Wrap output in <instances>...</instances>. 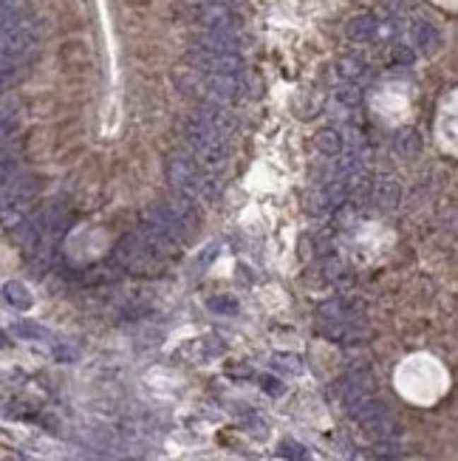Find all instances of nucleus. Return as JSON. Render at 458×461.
I'll return each mask as SVG.
<instances>
[{"label":"nucleus","instance_id":"dca6fc26","mask_svg":"<svg viewBox=\"0 0 458 461\" xmlns=\"http://www.w3.org/2000/svg\"><path fill=\"white\" fill-rule=\"evenodd\" d=\"M277 455L286 458V461H311L308 450H305L300 441H291V438H283V441L277 444Z\"/></svg>","mask_w":458,"mask_h":461},{"label":"nucleus","instance_id":"5701e85b","mask_svg":"<svg viewBox=\"0 0 458 461\" xmlns=\"http://www.w3.org/2000/svg\"><path fill=\"white\" fill-rule=\"evenodd\" d=\"M260 387H263L269 396H280V393H283L280 379H277V376H269V373H263V376H260Z\"/></svg>","mask_w":458,"mask_h":461},{"label":"nucleus","instance_id":"cd10ccee","mask_svg":"<svg viewBox=\"0 0 458 461\" xmlns=\"http://www.w3.org/2000/svg\"><path fill=\"white\" fill-rule=\"evenodd\" d=\"M0 345H6V334L3 331H0Z\"/></svg>","mask_w":458,"mask_h":461},{"label":"nucleus","instance_id":"ddd939ff","mask_svg":"<svg viewBox=\"0 0 458 461\" xmlns=\"http://www.w3.org/2000/svg\"><path fill=\"white\" fill-rule=\"evenodd\" d=\"M336 74L345 79V82H356L362 74H365V59L359 54H342L336 59Z\"/></svg>","mask_w":458,"mask_h":461},{"label":"nucleus","instance_id":"4468645a","mask_svg":"<svg viewBox=\"0 0 458 461\" xmlns=\"http://www.w3.org/2000/svg\"><path fill=\"white\" fill-rule=\"evenodd\" d=\"M3 297L14 305V308H20V311H25V308H31V303H34V297H31V291L20 283V280H8L6 286H3Z\"/></svg>","mask_w":458,"mask_h":461},{"label":"nucleus","instance_id":"9d476101","mask_svg":"<svg viewBox=\"0 0 458 461\" xmlns=\"http://www.w3.org/2000/svg\"><path fill=\"white\" fill-rule=\"evenodd\" d=\"M311 144H314V150H317L319 156H328V158H334V156L342 153V136H339V130H334V127H319V130L314 133Z\"/></svg>","mask_w":458,"mask_h":461},{"label":"nucleus","instance_id":"f257e3e1","mask_svg":"<svg viewBox=\"0 0 458 461\" xmlns=\"http://www.w3.org/2000/svg\"><path fill=\"white\" fill-rule=\"evenodd\" d=\"M116 255H119V260L124 263V269H130V272H136V274H150V272H155V269H158V260H161V252H158L150 240H144L141 235H127V238L119 243Z\"/></svg>","mask_w":458,"mask_h":461},{"label":"nucleus","instance_id":"412c9836","mask_svg":"<svg viewBox=\"0 0 458 461\" xmlns=\"http://www.w3.org/2000/svg\"><path fill=\"white\" fill-rule=\"evenodd\" d=\"M14 170H17V158H14L8 150L0 147V184L11 181V178H14Z\"/></svg>","mask_w":458,"mask_h":461},{"label":"nucleus","instance_id":"7ed1b4c3","mask_svg":"<svg viewBox=\"0 0 458 461\" xmlns=\"http://www.w3.org/2000/svg\"><path fill=\"white\" fill-rule=\"evenodd\" d=\"M164 170H167V181L172 184V189H178L181 195L187 198H195L204 192V181H201V173L195 167V161L184 153H172L167 156L164 161Z\"/></svg>","mask_w":458,"mask_h":461},{"label":"nucleus","instance_id":"39448f33","mask_svg":"<svg viewBox=\"0 0 458 461\" xmlns=\"http://www.w3.org/2000/svg\"><path fill=\"white\" fill-rule=\"evenodd\" d=\"M34 40H37V28H34V23L25 20V17H20L17 23H11L8 28L0 31V57L14 59V57L25 54V51L34 45Z\"/></svg>","mask_w":458,"mask_h":461},{"label":"nucleus","instance_id":"b1692460","mask_svg":"<svg viewBox=\"0 0 458 461\" xmlns=\"http://www.w3.org/2000/svg\"><path fill=\"white\" fill-rule=\"evenodd\" d=\"M218 252H221V243H209V246L201 252V257H198V266H195V269H198V272H201V269H206V266H209V260H212Z\"/></svg>","mask_w":458,"mask_h":461},{"label":"nucleus","instance_id":"f03ea898","mask_svg":"<svg viewBox=\"0 0 458 461\" xmlns=\"http://www.w3.org/2000/svg\"><path fill=\"white\" fill-rule=\"evenodd\" d=\"M184 136L187 141L195 147V153L206 161H221L226 158V136H221L215 127H209L204 119H189L187 127H184Z\"/></svg>","mask_w":458,"mask_h":461},{"label":"nucleus","instance_id":"a878e982","mask_svg":"<svg viewBox=\"0 0 458 461\" xmlns=\"http://www.w3.org/2000/svg\"><path fill=\"white\" fill-rule=\"evenodd\" d=\"M6 85H8V76H6V71H0V93L6 91Z\"/></svg>","mask_w":458,"mask_h":461},{"label":"nucleus","instance_id":"f3484780","mask_svg":"<svg viewBox=\"0 0 458 461\" xmlns=\"http://www.w3.org/2000/svg\"><path fill=\"white\" fill-rule=\"evenodd\" d=\"M334 99H336V105H342V107H356V105H362V91H359L353 82H345V85H339V88L334 91Z\"/></svg>","mask_w":458,"mask_h":461},{"label":"nucleus","instance_id":"423d86ee","mask_svg":"<svg viewBox=\"0 0 458 461\" xmlns=\"http://www.w3.org/2000/svg\"><path fill=\"white\" fill-rule=\"evenodd\" d=\"M201 23L206 28H218V31H235V17L223 3H204L201 6Z\"/></svg>","mask_w":458,"mask_h":461},{"label":"nucleus","instance_id":"4be33fe9","mask_svg":"<svg viewBox=\"0 0 458 461\" xmlns=\"http://www.w3.org/2000/svg\"><path fill=\"white\" fill-rule=\"evenodd\" d=\"M393 59H396V62H401V65H413V62H416V51H413L410 45L399 42V45L393 48Z\"/></svg>","mask_w":458,"mask_h":461},{"label":"nucleus","instance_id":"bb28decb","mask_svg":"<svg viewBox=\"0 0 458 461\" xmlns=\"http://www.w3.org/2000/svg\"><path fill=\"white\" fill-rule=\"evenodd\" d=\"M3 461H23L20 455H8V458H3Z\"/></svg>","mask_w":458,"mask_h":461},{"label":"nucleus","instance_id":"6ab92c4d","mask_svg":"<svg viewBox=\"0 0 458 461\" xmlns=\"http://www.w3.org/2000/svg\"><path fill=\"white\" fill-rule=\"evenodd\" d=\"M14 334L23 337V339H48V331L37 322H28V320H20L14 322Z\"/></svg>","mask_w":458,"mask_h":461},{"label":"nucleus","instance_id":"a211bd4d","mask_svg":"<svg viewBox=\"0 0 458 461\" xmlns=\"http://www.w3.org/2000/svg\"><path fill=\"white\" fill-rule=\"evenodd\" d=\"M206 308L215 311V314H237L240 303H237L235 294H215V297L206 300Z\"/></svg>","mask_w":458,"mask_h":461},{"label":"nucleus","instance_id":"1a4fd4ad","mask_svg":"<svg viewBox=\"0 0 458 461\" xmlns=\"http://www.w3.org/2000/svg\"><path fill=\"white\" fill-rule=\"evenodd\" d=\"M237 42H240V37H237L235 31H218V28H206L198 45H201V48H206V51H235V54H237Z\"/></svg>","mask_w":458,"mask_h":461},{"label":"nucleus","instance_id":"0eeeda50","mask_svg":"<svg viewBox=\"0 0 458 461\" xmlns=\"http://www.w3.org/2000/svg\"><path fill=\"white\" fill-rule=\"evenodd\" d=\"M379 31V23L373 14H353L348 23H345V37L353 40V42H370Z\"/></svg>","mask_w":458,"mask_h":461},{"label":"nucleus","instance_id":"393cba45","mask_svg":"<svg viewBox=\"0 0 458 461\" xmlns=\"http://www.w3.org/2000/svg\"><path fill=\"white\" fill-rule=\"evenodd\" d=\"M226 370H229L232 376H249V373H252V368H249V365H229Z\"/></svg>","mask_w":458,"mask_h":461},{"label":"nucleus","instance_id":"6e6552de","mask_svg":"<svg viewBox=\"0 0 458 461\" xmlns=\"http://www.w3.org/2000/svg\"><path fill=\"white\" fill-rule=\"evenodd\" d=\"M393 147H396V153L401 158H416L421 153L424 141H421V133L416 127H399L396 136H393Z\"/></svg>","mask_w":458,"mask_h":461},{"label":"nucleus","instance_id":"2eb2a0df","mask_svg":"<svg viewBox=\"0 0 458 461\" xmlns=\"http://www.w3.org/2000/svg\"><path fill=\"white\" fill-rule=\"evenodd\" d=\"M348 201V184L345 181H331V184H325V189H322V204L328 206V209H336V206H342Z\"/></svg>","mask_w":458,"mask_h":461},{"label":"nucleus","instance_id":"9b49d317","mask_svg":"<svg viewBox=\"0 0 458 461\" xmlns=\"http://www.w3.org/2000/svg\"><path fill=\"white\" fill-rule=\"evenodd\" d=\"M373 201L382 206V209H396L399 204H401V187H399V181H379L376 187H373Z\"/></svg>","mask_w":458,"mask_h":461},{"label":"nucleus","instance_id":"aec40b11","mask_svg":"<svg viewBox=\"0 0 458 461\" xmlns=\"http://www.w3.org/2000/svg\"><path fill=\"white\" fill-rule=\"evenodd\" d=\"M271 365H274L277 370L291 373V376L303 370V362H300V356H297V354H274V356H271Z\"/></svg>","mask_w":458,"mask_h":461},{"label":"nucleus","instance_id":"f8f14e48","mask_svg":"<svg viewBox=\"0 0 458 461\" xmlns=\"http://www.w3.org/2000/svg\"><path fill=\"white\" fill-rule=\"evenodd\" d=\"M410 31H413V42H416V45H418L424 54H430V51L438 45V31H435V28H433L427 20H416Z\"/></svg>","mask_w":458,"mask_h":461},{"label":"nucleus","instance_id":"20e7f679","mask_svg":"<svg viewBox=\"0 0 458 461\" xmlns=\"http://www.w3.org/2000/svg\"><path fill=\"white\" fill-rule=\"evenodd\" d=\"M189 62L204 74H221V76H240V71H243L240 54H235V51H206L201 45L189 51Z\"/></svg>","mask_w":458,"mask_h":461}]
</instances>
